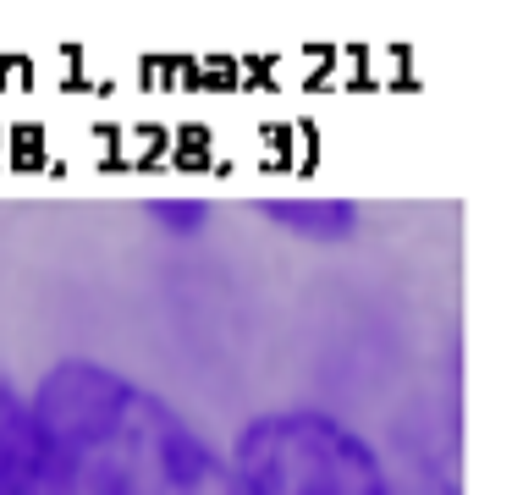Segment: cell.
I'll return each mask as SVG.
<instances>
[{"mask_svg": "<svg viewBox=\"0 0 512 495\" xmlns=\"http://www.w3.org/2000/svg\"><path fill=\"white\" fill-rule=\"evenodd\" d=\"M61 495H248L226 462L166 396L89 358H67L39 380Z\"/></svg>", "mask_w": 512, "mask_h": 495, "instance_id": "6da1fadb", "label": "cell"}, {"mask_svg": "<svg viewBox=\"0 0 512 495\" xmlns=\"http://www.w3.org/2000/svg\"><path fill=\"white\" fill-rule=\"evenodd\" d=\"M237 473L248 495H397L369 440L320 407L248 418L237 435Z\"/></svg>", "mask_w": 512, "mask_h": 495, "instance_id": "7a4b0ae2", "label": "cell"}, {"mask_svg": "<svg viewBox=\"0 0 512 495\" xmlns=\"http://www.w3.org/2000/svg\"><path fill=\"white\" fill-rule=\"evenodd\" d=\"M0 495H61L39 402L17 396L12 380H0Z\"/></svg>", "mask_w": 512, "mask_h": 495, "instance_id": "3957f363", "label": "cell"}, {"mask_svg": "<svg viewBox=\"0 0 512 495\" xmlns=\"http://www.w3.org/2000/svg\"><path fill=\"white\" fill-rule=\"evenodd\" d=\"M265 215L314 242H347L358 226V209L347 198H270Z\"/></svg>", "mask_w": 512, "mask_h": 495, "instance_id": "277c9868", "label": "cell"}, {"mask_svg": "<svg viewBox=\"0 0 512 495\" xmlns=\"http://www.w3.org/2000/svg\"><path fill=\"white\" fill-rule=\"evenodd\" d=\"M149 215H160V220H171L177 231H193L204 220V204H155Z\"/></svg>", "mask_w": 512, "mask_h": 495, "instance_id": "5b68a950", "label": "cell"}]
</instances>
